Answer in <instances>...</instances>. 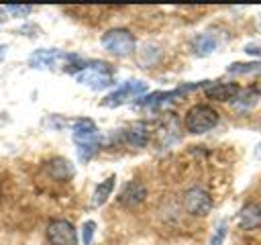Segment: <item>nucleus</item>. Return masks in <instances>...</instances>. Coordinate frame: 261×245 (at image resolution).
Returning a JSON list of instances; mask_svg holds the SVG:
<instances>
[{"mask_svg": "<svg viewBox=\"0 0 261 245\" xmlns=\"http://www.w3.org/2000/svg\"><path fill=\"white\" fill-rule=\"evenodd\" d=\"M29 65L35 67V69H55V67L63 65L67 71L71 69L69 65H75L77 71H80L86 63H82V59H80L77 55L65 53V51H61V49H37V51L31 53Z\"/></svg>", "mask_w": 261, "mask_h": 245, "instance_id": "f03ea898", "label": "nucleus"}, {"mask_svg": "<svg viewBox=\"0 0 261 245\" xmlns=\"http://www.w3.org/2000/svg\"><path fill=\"white\" fill-rule=\"evenodd\" d=\"M4 12H6V10H4V8H0V24L6 20V14H4Z\"/></svg>", "mask_w": 261, "mask_h": 245, "instance_id": "4be33fe9", "label": "nucleus"}, {"mask_svg": "<svg viewBox=\"0 0 261 245\" xmlns=\"http://www.w3.org/2000/svg\"><path fill=\"white\" fill-rule=\"evenodd\" d=\"M114 184H116V176H114V174H112V176H108L104 182H100V184L96 186V190H94V196H92V206H102V204L108 200V196L112 194Z\"/></svg>", "mask_w": 261, "mask_h": 245, "instance_id": "dca6fc26", "label": "nucleus"}, {"mask_svg": "<svg viewBox=\"0 0 261 245\" xmlns=\"http://www.w3.org/2000/svg\"><path fill=\"white\" fill-rule=\"evenodd\" d=\"M147 92V84L141 82V80H128L124 82L122 86H118L114 92H110L104 100H102V106H108V108H114V106H120V104H126L139 96H143Z\"/></svg>", "mask_w": 261, "mask_h": 245, "instance_id": "423d86ee", "label": "nucleus"}, {"mask_svg": "<svg viewBox=\"0 0 261 245\" xmlns=\"http://www.w3.org/2000/svg\"><path fill=\"white\" fill-rule=\"evenodd\" d=\"M94 233H96V223L94 220H86L84 227H82V241H84V245H92Z\"/></svg>", "mask_w": 261, "mask_h": 245, "instance_id": "6ab92c4d", "label": "nucleus"}, {"mask_svg": "<svg viewBox=\"0 0 261 245\" xmlns=\"http://www.w3.org/2000/svg\"><path fill=\"white\" fill-rule=\"evenodd\" d=\"M45 237L49 245H77V233L75 227L65 218H55L47 225Z\"/></svg>", "mask_w": 261, "mask_h": 245, "instance_id": "0eeeda50", "label": "nucleus"}, {"mask_svg": "<svg viewBox=\"0 0 261 245\" xmlns=\"http://www.w3.org/2000/svg\"><path fill=\"white\" fill-rule=\"evenodd\" d=\"M204 92H206V96L212 98V100H218V102H232V100L239 96L241 88H239V84L212 82V84H208V86L204 88Z\"/></svg>", "mask_w": 261, "mask_h": 245, "instance_id": "9d476101", "label": "nucleus"}, {"mask_svg": "<svg viewBox=\"0 0 261 245\" xmlns=\"http://www.w3.org/2000/svg\"><path fill=\"white\" fill-rule=\"evenodd\" d=\"M71 137H73V143L77 147V157L80 161H90L98 149H100V143H102V137H100V131L96 127V122L92 118H75L73 125H71Z\"/></svg>", "mask_w": 261, "mask_h": 245, "instance_id": "f257e3e1", "label": "nucleus"}, {"mask_svg": "<svg viewBox=\"0 0 261 245\" xmlns=\"http://www.w3.org/2000/svg\"><path fill=\"white\" fill-rule=\"evenodd\" d=\"M145 198H147V188H145V184L139 182V180H130V182H126V184L122 186L120 196H118V202H120L122 206H126V208H135V206H139Z\"/></svg>", "mask_w": 261, "mask_h": 245, "instance_id": "1a4fd4ad", "label": "nucleus"}, {"mask_svg": "<svg viewBox=\"0 0 261 245\" xmlns=\"http://www.w3.org/2000/svg\"><path fill=\"white\" fill-rule=\"evenodd\" d=\"M184 125L190 133L202 135L206 131H212L218 125V112L208 104H194L184 118Z\"/></svg>", "mask_w": 261, "mask_h": 245, "instance_id": "20e7f679", "label": "nucleus"}, {"mask_svg": "<svg viewBox=\"0 0 261 245\" xmlns=\"http://www.w3.org/2000/svg\"><path fill=\"white\" fill-rule=\"evenodd\" d=\"M224 237H226V220H220L216 225V229H214V235L210 239V245H222Z\"/></svg>", "mask_w": 261, "mask_h": 245, "instance_id": "aec40b11", "label": "nucleus"}, {"mask_svg": "<svg viewBox=\"0 0 261 245\" xmlns=\"http://www.w3.org/2000/svg\"><path fill=\"white\" fill-rule=\"evenodd\" d=\"M75 82L92 90H106L114 84V69L106 61H90L75 71Z\"/></svg>", "mask_w": 261, "mask_h": 245, "instance_id": "7ed1b4c3", "label": "nucleus"}, {"mask_svg": "<svg viewBox=\"0 0 261 245\" xmlns=\"http://www.w3.org/2000/svg\"><path fill=\"white\" fill-rule=\"evenodd\" d=\"M216 49V37L210 33H200L192 39V51L198 57H206Z\"/></svg>", "mask_w": 261, "mask_h": 245, "instance_id": "2eb2a0df", "label": "nucleus"}, {"mask_svg": "<svg viewBox=\"0 0 261 245\" xmlns=\"http://www.w3.org/2000/svg\"><path fill=\"white\" fill-rule=\"evenodd\" d=\"M122 137H124V141H126L128 145H133V147H145V145L149 143V139H151V129H149L147 122L135 120V122H130V125L124 129Z\"/></svg>", "mask_w": 261, "mask_h": 245, "instance_id": "9b49d317", "label": "nucleus"}, {"mask_svg": "<svg viewBox=\"0 0 261 245\" xmlns=\"http://www.w3.org/2000/svg\"><path fill=\"white\" fill-rule=\"evenodd\" d=\"M237 223H239V227L245 229V231H251V229L261 227V206L255 204V202L243 204L241 210H239Z\"/></svg>", "mask_w": 261, "mask_h": 245, "instance_id": "f8f14e48", "label": "nucleus"}, {"mask_svg": "<svg viewBox=\"0 0 261 245\" xmlns=\"http://www.w3.org/2000/svg\"><path fill=\"white\" fill-rule=\"evenodd\" d=\"M212 196L202 188H190L184 192V208L194 216H204L212 210Z\"/></svg>", "mask_w": 261, "mask_h": 245, "instance_id": "6e6552de", "label": "nucleus"}, {"mask_svg": "<svg viewBox=\"0 0 261 245\" xmlns=\"http://www.w3.org/2000/svg\"><path fill=\"white\" fill-rule=\"evenodd\" d=\"M100 43L108 53H112L116 57L130 55L135 51V45H137L135 43V35L128 29H110V31H106L102 35Z\"/></svg>", "mask_w": 261, "mask_h": 245, "instance_id": "39448f33", "label": "nucleus"}, {"mask_svg": "<svg viewBox=\"0 0 261 245\" xmlns=\"http://www.w3.org/2000/svg\"><path fill=\"white\" fill-rule=\"evenodd\" d=\"M259 98H261V92H259L255 86H251V88L241 90V92H239V96H237L230 104H232V108H234V110L243 112V110H249L251 106H255V104L259 102Z\"/></svg>", "mask_w": 261, "mask_h": 245, "instance_id": "4468645a", "label": "nucleus"}, {"mask_svg": "<svg viewBox=\"0 0 261 245\" xmlns=\"http://www.w3.org/2000/svg\"><path fill=\"white\" fill-rule=\"evenodd\" d=\"M4 10L10 12L12 16L22 18V16H29L33 12V6H27V4H8V6H4Z\"/></svg>", "mask_w": 261, "mask_h": 245, "instance_id": "a211bd4d", "label": "nucleus"}, {"mask_svg": "<svg viewBox=\"0 0 261 245\" xmlns=\"http://www.w3.org/2000/svg\"><path fill=\"white\" fill-rule=\"evenodd\" d=\"M4 53H6V47H4V45H2V43H0V61H2V59H4Z\"/></svg>", "mask_w": 261, "mask_h": 245, "instance_id": "5701e85b", "label": "nucleus"}, {"mask_svg": "<svg viewBox=\"0 0 261 245\" xmlns=\"http://www.w3.org/2000/svg\"><path fill=\"white\" fill-rule=\"evenodd\" d=\"M245 51L249 55H259L261 57V43H247L245 45Z\"/></svg>", "mask_w": 261, "mask_h": 245, "instance_id": "412c9836", "label": "nucleus"}, {"mask_svg": "<svg viewBox=\"0 0 261 245\" xmlns=\"http://www.w3.org/2000/svg\"><path fill=\"white\" fill-rule=\"evenodd\" d=\"M228 74H255L261 71V61H247V63H230L226 67Z\"/></svg>", "mask_w": 261, "mask_h": 245, "instance_id": "f3484780", "label": "nucleus"}, {"mask_svg": "<svg viewBox=\"0 0 261 245\" xmlns=\"http://www.w3.org/2000/svg\"><path fill=\"white\" fill-rule=\"evenodd\" d=\"M45 172L49 174L51 180H57V182H67L73 178V165L65 159V157H55L51 159L47 165H45Z\"/></svg>", "mask_w": 261, "mask_h": 245, "instance_id": "ddd939ff", "label": "nucleus"}]
</instances>
